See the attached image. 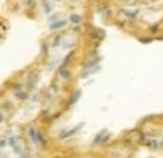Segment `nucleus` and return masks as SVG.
Here are the masks:
<instances>
[{
    "instance_id": "obj_1",
    "label": "nucleus",
    "mask_w": 163,
    "mask_h": 158,
    "mask_svg": "<svg viewBox=\"0 0 163 158\" xmlns=\"http://www.w3.org/2000/svg\"><path fill=\"white\" fill-rule=\"evenodd\" d=\"M83 125H84V123H79V125H76L75 128H71V130H68V131H62L59 138H60V139H67V138H70V136H73V134H75L76 131H79V130H81V128H83Z\"/></svg>"
},
{
    "instance_id": "obj_7",
    "label": "nucleus",
    "mask_w": 163,
    "mask_h": 158,
    "mask_svg": "<svg viewBox=\"0 0 163 158\" xmlns=\"http://www.w3.org/2000/svg\"><path fill=\"white\" fill-rule=\"evenodd\" d=\"M16 97L19 98V100H25V98H27V95L24 94V92H17V94H16Z\"/></svg>"
},
{
    "instance_id": "obj_8",
    "label": "nucleus",
    "mask_w": 163,
    "mask_h": 158,
    "mask_svg": "<svg viewBox=\"0 0 163 158\" xmlns=\"http://www.w3.org/2000/svg\"><path fill=\"white\" fill-rule=\"evenodd\" d=\"M43 8H44V11H46V13H51V6H49V3L44 2V3H43Z\"/></svg>"
},
{
    "instance_id": "obj_4",
    "label": "nucleus",
    "mask_w": 163,
    "mask_h": 158,
    "mask_svg": "<svg viewBox=\"0 0 163 158\" xmlns=\"http://www.w3.org/2000/svg\"><path fill=\"white\" fill-rule=\"evenodd\" d=\"M59 73H60V76L63 78V79H67L70 74H68V70L65 68V65H63V67H60V70H59Z\"/></svg>"
},
{
    "instance_id": "obj_2",
    "label": "nucleus",
    "mask_w": 163,
    "mask_h": 158,
    "mask_svg": "<svg viewBox=\"0 0 163 158\" xmlns=\"http://www.w3.org/2000/svg\"><path fill=\"white\" fill-rule=\"evenodd\" d=\"M29 136H30V139H32L35 144H38V142H40V139H38L40 136H38L37 131H35V128H29Z\"/></svg>"
},
{
    "instance_id": "obj_9",
    "label": "nucleus",
    "mask_w": 163,
    "mask_h": 158,
    "mask_svg": "<svg viewBox=\"0 0 163 158\" xmlns=\"http://www.w3.org/2000/svg\"><path fill=\"white\" fill-rule=\"evenodd\" d=\"M59 43H60V36H57V38H56V41L52 43V46H59Z\"/></svg>"
},
{
    "instance_id": "obj_10",
    "label": "nucleus",
    "mask_w": 163,
    "mask_h": 158,
    "mask_svg": "<svg viewBox=\"0 0 163 158\" xmlns=\"http://www.w3.org/2000/svg\"><path fill=\"white\" fill-rule=\"evenodd\" d=\"M5 144H6L5 139H0V147H5Z\"/></svg>"
},
{
    "instance_id": "obj_12",
    "label": "nucleus",
    "mask_w": 163,
    "mask_h": 158,
    "mask_svg": "<svg viewBox=\"0 0 163 158\" xmlns=\"http://www.w3.org/2000/svg\"><path fill=\"white\" fill-rule=\"evenodd\" d=\"M57 2H59V0H57Z\"/></svg>"
},
{
    "instance_id": "obj_6",
    "label": "nucleus",
    "mask_w": 163,
    "mask_h": 158,
    "mask_svg": "<svg viewBox=\"0 0 163 158\" xmlns=\"http://www.w3.org/2000/svg\"><path fill=\"white\" fill-rule=\"evenodd\" d=\"M70 21L73 24H81V16L79 14H71L70 16Z\"/></svg>"
},
{
    "instance_id": "obj_11",
    "label": "nucleus",
    "mask_w": 163,
    "mask_h": 158,
    "mask_svg": "<svg viewBox=\"0 0 163 158\" xmlns=\"http://www.w3.org/2000/svg\"><path fill=\"white\" fill-rule=\"evenodd\" d=\"M0 122H3V114H0Z\"/></svg>"
},
{
    "instance_id": "obj_3",
    "label": "nucleus",
    "mask_w": 163,
    "mask_h": 158,
    "mask_svg": "<svg viewBox=\"0 0 163 158\" xmlns=\"http://www.w3.org/2000/svg\"><path fill=\"white\" fill-rule=\"evenodd\" d=\"M67 24V21H56L51 24V30H56V29H60V27H63Z\"/></svg>"
},
{
    "instance_id": "obj_5",
    "label": "nucleus",
    "mask_w": 163,
    "mask_h": 158,
    "mask_svg": "<svg viewBox=\"0 0 163 158\" xmlns=\"http://www.w3.org/2000/svg\"><path fill=\"white\" fill-rule=\"evenodd\" d=\"M81 97V90H78V92H75L73 94V97H71V100H70V105H75L76 101H78V98Z\"/></svg>"
}]
</instances>
